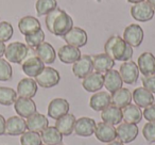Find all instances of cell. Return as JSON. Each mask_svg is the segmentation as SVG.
<instances>
[{
	"mask_svg": "<svg viewBox=\"0 0 155 145\" xmlns=\"http://www.w3.org/2000/svg\"><path fill=\"white\" fill-rule=\"evenodd\" d=\"M75 121H77V119H75L74 115L70 114V113H67L64 116L56 119L55 128L61 132L62 136H68L74 131Z\"/></svg>",
	"mask_w": 155,
	"mask_h": 145,
	"instance_id": "23",
	"label": "cell"
},
{
	"mask_svg": "<svg viewBox=\"0 0 155 145\" xmlns=\"http://www.w3.org/2000/svg\"><path fill=\"white\" fill-rule=\"evenodd\" d=\"M93 63H94V69L96 71H98V73H101V74L110 71L115 66V60H113L105 52L104 54H99L94 57Z\"/></svg>",
	"mask_w": 155,
	"mask_h": 145,
	"instance_id": "29",
	"label": "cell"
},
{
	"mask_svg": "<svg viewBox=\"0 0 155 145\" xmlns=\"http://www.w3.org/2000/svg\"><path fill=\"white\" fill-rule=\"evenodd\" d=\"M58 58H60L61 62L65 63V64H71V63L77 62L79 59L81 58V51L80 48L73 47L71 45H64L58 49Z\"/></svg>",
	"mask_w": 155,
	"mask_h": 145,
	"instance_id": "21",
	"label": "cell"
},
{
	"mask_svg": "<svg viewBox=\"0 0 155 145\" xmlns=\"http://www.w3.org/2000/svg\"><path fill=\"white\" fill-rule=\"evenodd\" d=\"M82 87L84 88L85 91L91 92V93H96L100 91L104 87V77L101 73H91L87 77L83 79Z\"/></svg>",
	"mask_w": 155,
	"mask_h": 145,
	"instance_id": "18",
	"label": "cell"
},
{
	"mask_svg": "<svg viewBox=\"0 0 155 145\" xmlns=\"http://www.w3.org/2000/svg\"><path fill=\"white\" fill-rule=\"evenodd\" d=\"M41 141L45 145H61L63 142V136L55 128V126H48L41 132Z\"/></svg>",
	"mask_w": 155,
	"mask_h": 145,
	"instance_id": "32",
	"label": "cell"
},
{
	"mask_svg": "<svg viewBox=\"0 0 155 145\" xmlns=\"http://www.w3.org/2000/svg\"><path fill=\"white\" fill-rule=\"evenodd\" d=\"M132 98L136 106H138L139 108H147V107L153 105L155 102L154 95L147 89H144L143 87L134 90L132 93Z\"/></svg>",
	"mask_w": 155,
	"mask_h": 145,
	"instance_id": "19",
	"label": "cell"
},
{
	"mask_svg": "<svg viewBox=\"0 0 155 145\" xmlns=\"http://www.w3.org/2000/svg\"><path fill=\"white\" fill-rule=\"evenodd\" d=\"M61 145H63V144H61Z\"/></svg>",
	"mask_w": 155,
	"mask_h": 145,
	"instance_id": "49",
	"label": "cell"
},
{
	"mask_svg": "<svg viewBox=\"0 0 155 145\" xmlns=\"http://www.w3.org/2000/svg\"><path fill=\"white\" fill-rule=\"evenodd\" d=\"M97 138V140H99L102 143H110L116 140L117 138V132L116 128L112 125L101 122L98 123L96 125L95 133H94Z\"/></svg>",
	"mask_w": 155,
	"mask_h": 145,
	"instance_id": "14",
	"label": "cell"
},
{
	"mask_svg": "<svg viewBox=\"0 0 155 145\" xmlns=\"http://www.w3.org/2000/svg\"><path fill=\"white\" fill-rule=\"evenodd\" d=\"M5 122L7 119H5V116L0 114V136L5 134Z\"/></svg>",
	"mask_w": 155,
	"mask_h": 145,
	"instance_id": "42",
	"label": "cell"
},
{
	"mask_svg": "<svg viewBox=\"0 0 155 145\" xmlns=\"http://www.w3.org/2000/svg\"><path fill=\"white\" fill-rule=\"evenodd\" d=\"M29 54L28 45L21 43V42H13L5 47V56L9 62L21 64Z\"/></svg>",
	"mask_w": 155,
	"mask_h": 145,
	"instance_id": "3",
	"label": "cell"
},
{
	"mask_svg": "<svg viewBox=\"0 0 155 145\" xmlns=\"http://www.w3.org/2000/svg\"><path fill=\"white\" fill-rule=\"evenodd\" d=\"M142 134L149 143H155V122H148L142 128Z\"/></svg>",
	"mask_w": 155,
	"mask_h": 145,
	"instance_id": "39",
	"label": "cell"
},
{
	"mask_svg": "<svg viewBox=\"0 0 155 145\" xmlns=\"http://www.w3.org/2000/svg\"><path fill=\"white\" fill-rule=\"evenodd\" d=\"M27 129L34 132H41L49 126V121L46 115L41 113H34L30 117L27 119Z\"/></svg>",
	"mask_w": 155,
	"mask_h": 145,
	"instance_id": "28",
	"label": "cell"
},
{
	"mask_svg": "<svg viewBox=\"0 0 155 145\" xmlns=\"http://www.w3.org/2000/svg\"><path fill=\"white\" fill-rule=\"evenodd\" d=\"M96 121L91 117L83 116L75 121L74 125V132L79 136H91L95 133L96 129Z\"/></svg>",
	"mask_w": 155,
	"mask_h": 145,
	"instance_id": "15",
	"label": "cell"
},
{
	"mask_svg": "<svg viewBox=\"0 0 155 145\" xmlns=\"http://www.w3.org/2000/svg\"><path fill=\"white\" fill-rule=\"evenodd\" d=\"M107 145H124V143H122V142H120V141H113V142H110V143H107Z\"/></svg>",
	"mask_w": 155,
	"mask_h": 145,
	"instance_id": "44",
	"label": "cell"
},
{
	"mask_svg": "<svg viewBox=\"0 0 155 145\" xmlns=\"http://www.w3.org/2000/svg\"><path fill=\"white\" fill-rule=\"evenodd\" d=\"M155 11L150 5L148 1H142V2L136 3L131 8V15L135 20L139 22H150L154 17Z\"/></svg>",
	"mask_w": 155,
	"mask_h": 145,
	"instance_id": "5",
	"label": "cell"
},
{
	"mask_svg": "<svg viewBox=\"0 0 155 145\" xmlns=\"http://www.w3.org/2000/svg\"><path fill=\"white\" fill-rule=\"evenodd\" d=\"M35 81L39 87L50 89L60 83L61 76L56 69L52 68V67H45L41 74L35 77Z\"/></svg>",
	"mask_w": 155,
	"mask_h": 145,
	"instance_id": "4",
	"label": "cell"
},
{
	"mask_svg": "<svg viewBox=\"0 0 155 145\" xmlns=\"http://www.w3.org/2000/svg\"><path fill=\"white\" fill-rule=\"evenodd\" d=\"M142 115L148 122H155V104L144 108Z\"/></svg>",
	"mask_w": 155,
	"mask_h": 145,
	"instance_id": "41",
	"label": "cell"
},
{
	"mask_svg": "<svg viewBox=\"0 0 155 145\" xmlns=\"http://www.w3.org/2000/svg\"><path fill=\"white\" fill-rule=\"evenodd\" d=\"M13 76V69L8 60L0 58V81H9Z\"/></svg>",
	"mask_w": 155,
	"mask_h": 145,
	"instance_id": "37",
	"label": "cell"
},
{
	"mask_svg": "<svg viewBox=\"0 0 155 145\" xmlns=\"http://www.w3.org/2000/svg\"><path fill=\"white\" fill-rule=\"evenodd\" d=\"M97 1H98V2H100V1H101V0H97Z\"/></svg>",
	"mask_w": 155,
	"mask_h": 145,
	"instance_id": "47",
	"label": "cell"
},
{
	"mask_svg": "<svg viewBox=\"0 0 155 145\" xmlns=\"http://www.w3.org/2000/svg\"><path fill=\"white\" fill-rule=\"evenodd\" d=\"M27 131V122L20 116H11L5 122V134L20 136Z\"/></svg>",
	"mask_w": 155,
	"mask_h": 145,
	"instance_id": "17",
	"label": "cell"
},
{
	"mask_svg": "<svg viewBox=\"0 0 155 145\" xmlns=\"http://www.w3.org/2000/svg\"><path fill=\"white\" fill-rule=\"evenodd\" d=\"M18 29H19L20 33L26 35H30L32 33H35L41 29V22L34 16H25V17L20 18L19 22H18Z\"/></svg>",
	"mask_w": 155,
	"mask_h": 145,
	"instance_id": "25",
	"label": "cell"
},
{
	"mask_svg": "<svg viewBox=\"0 0 155 145\" xmlns=\"http://www.w3.org/2000/svg\"><path fill=\"white\" fill-rule=\"evenodd\" d=\"M137 66L144 77L155 74V57L151 52H143L138 57Z\"/></svg>",
	"mask_w": 155,
	"mask_h": 145,
	"instance_id": "16",
	"label": "cell"
},
{
	"mask_svg": "<svg viewBox=\"0 0 155 145\" xmlns=\"http://www.w3.org/2000/svg\"><path fill=\"white\" fill-rule=\"evenodd\" d=\"M17 95L19 97L33 98L37 93V83L32 78H24L17 85Z\"/></svg>",
	"mask_w": 155,
	"mask_h": 145,
	"instance_id": "20",
	"label": "cell"
},
{
	"mask_svg": "<svg viewBox=\"0 0 155 145\" xmlns=\"http://www.w3.org/2000/svg\"><path fill=\"white\" fill-rule=\"evenodd\" d=\"M25 40H26V43L28 45V47L36 48L37 46H39L45 41V32L43 31V29H39L35 33H32L30 35H26Z\"/></svg>",
	"mask_w": 155,
	"mask_h": 145,
	"instance_id": "36",
	"label": "cell"
},
{
	"mask_svg": "<svg viewBox=\"0 0 155 145\" xmlns=\"http://www.w3.org/2000/svg\"><path fill=\"white\" fill-rule=\"evenodd\" d=\"M110 100H112L113 106H116V107H118V108L122 109V108H124V107H127V105L131 104L133 98H132V93L129 89H127V88H121V89L114 92V93L110 95Z\"/></svg>",
	"mask_w": 155,
	"mask_h": 145,
	"instance_id": "30",
	"label": "cell"
},
{
	"mask_svg": "<svg viewBox=\"0 0 155 145\" xmlns=\"http://www.w3.org/2000/svg\"><path fill=\"white\" fill-rule=\"evenodd\" d=\"M118 71L123 83H127V85H135L139 78V69L134 61L123 62Z\"/></svg>",
	"mask_w": 155,
	"mask_h": 145,
	"instance_id": "6",
	"label": "cell"
},
{
	"mask_svg": "<svg viewBox=\"0 0 155 145\" xmlns=\"http://www.w3.org/2000/svg\"><path fill=\"white\" fill-rule=\"evenodd\" d=\"M101 119L108 125H119L122 122V110L116 106H108L101 112Z\"/></svg>",
	"mask_w": 155,
	"mask_h": 145,
	"instance_id": "24",
	"label": "cell"
},
{
	"mask_svg": "<svg viewBox=\"0 0 155 145\" xmlns=\"http://www.w3.org/2000/svg\"><path fill=\"white\" fill-rule=\"evenodd\" d=\"M21 64H22L21 65L22 71L28 77H30V78H35L45 68V63L36 56H32L30 58H27Z\"/></svg>",
	"mask_w": 155,
	"mask_h": 145,
	"instance_id": "13",
	"label": "cell"
},
{
	"mask_svg": "<svg viewBox=\"0 0 155 145\" xmlns=\"http://www.w3.org/2000/svg\"><path fill=\"white\" fill-rule=\"evenodd\" d=\"M14 33V29L10 22H0V41L8 42L12 39Z\"/></svg>",
	"mask_w": 155,
	"mask_h": 145,
	"instance_id": "38",
	"label": "cell"
},
{
	"mask_svg": "<svg viewBox=\"0 0 155 145\" xmlns=\"http://www.w3.org/2000/svg\"><path fill=\"white\" fill-rule=\"evenodd\" d=\"M121 110H122V119L125 123L138 124L141 122L142 117H143L141 109L136 105L130 104Z\"/></svg>",
	"mask_w": 155,
	"mask_h": 145,
	"instance_id": "31",
	"label": "cell"
},
{
	"mask_svg": "<svg viewBox=\"0 0 155 145\" xmlns=\"http://www.w3.org/2000/svg\"><path fill=\"white\" fill-rule=\"evenodd\" d=\"M112 105L110 94L108 92H96L89 100V106L95 111H103Z\"/></svg>",
	"mask_w": 155,
	"mask_h": 145,
	"instance_id": "26",
	"label": "cell"
},
{
	"mask_svg": "<svg viewBox=\"0 0 155 145\" xmlns=\"http://www.w3.org/2000/svg\"><path fill=\"white\" fill-rule=\"evenodd\" d=\"M41 145H45V144H41Z\"/></svg>",
	"mask_w": 155,
	"mask_h": 145,
	"instance_id": "48",
	"label": "cell"
},
{
	"mask_svg": "<svg viewBox=\"0 0 155 145\" xmlns=\"http://www.w3.org/2000/svg\"><path fill=\"white\" fill-rule=\"evenodd\" d=\"M17 99V92L12 88L0 87V105L11 106Z\"/></svg>",
	"mask_w": 155,
	"mask_h": 145,
	"instance_id": "34",
	"label": "cell"
},
{
	"mask_svg": "<svg viewBox=\"0 0 155 145\" xmlns=\"http://www.w3.org/2000/svg\"><path fill=\"white\" fill-rule=\"evenodd\" d=\"M94 71V63L93 58L91 56H81V58L73 63L72 73L77 78L84 79L88 75H91Z\"/></svg>",
	"mask_w": 155,
	"mask_h": 145,
	"instance_id": "7",
	"label": "cell"
},
{
	"mask_svg": "<svg viewBox=\"0 0 155 145\" xmlns=\"http://www.w3.org/2000/svg\"><path fill=\"white\" fill-rule=\"evenodd\" d=\"M58 8L56 0H37L35 3L37 16H44L49 14L50 12L54 11Z\"/></svg>",
	"mask_w": 155,
	"mask_h": 145,
	"instance_id": "33",
	"label": "cell"
},
{
	"mask_svg": "<svg viewBox=\"0 0 155 145\" xmlns=\"http://www.w3.org/2000/svg\"><path fill=\"white\" fill-rule=\"evenodd\" d=\"M41 136L38 132L26 131L20 136V144L21 145H41Z\"/></svg>",
	"mask_w": 155,
	"mask_h": 145,
	"instance_id": "35",
	"label": "cell"
},
{
	"mask_svg": "<svg viewBox=\"0 0 155 145\" xmlns=\"http://www.w3.org/2000/svg\"><path fill=\"white\" fill-rule=\"evenodd\" d=\"M70 105L64 98H54L48 106V116L53 119H58L69 112Z\"/></svg>",
	"mask_w": 155,
	"mask_h": 145,
	"instance_id": "12",
	"label": "cell"
},
{
	"mask_svg": "<svg viewBox=\"0 0 155 145\" xmlns=\"http://www.w3.org/2000/svg\"><path fill=\"white\" fill-rule=\"evenodd\" d=\"M14 109L18 116L22 117V119H28L37 112L36 105L32 100V98L18 97L14 102Z\"/></svg>",
	"mask_w": 155,
	"mask_h": 145,
	"instance_id": "11",
	"label": "cell"
},
{
	"mask_svg": "<svg viewBox=\"0 0 155 145\" xmlns=\"http://www.w3.org/2000/svg\"><path fill=\"white\" fill-rule=\"evenodd\" d=\"M45 24L50 33L62 37L73 28V19L71 16L58 8L46 15Z\"/></svg>",
	"mask_w": 155,
	"mask_h": 145,
	"instance_id": "1",
	"label": "cell"
},
{
	"mask_svg": "<svg viewBox=\"0 0 155 145\" xmlns=\"http://www.w3.org/2000/svg\"><path fill=\"white\" fill-rule=\"evenodd\" d=\"M105 54L115 61H130L133 57V47L119 35H113L104 45Z\"/></svg>",
	"mask_w": 155,
	"mask_h": 145,
	"instance_id": "2",
	"label": "cell"
},
{
	"mask_svg": "<svg viewBox=\"0 0 155 145\" xmlns=\"http://www.w3.org/2000/svg\"><path fill=\"white\" fill-rule=\"evenodd\" d=\"M103 77H104V87L112 94L122 88L123 81L121 79L119 71H116V69H110V71H106L105 75H103Z\"/></svg>",
	"mask_w": 155,
	"mask_h": 145,
	"instance_id": "22",
	"label": "cell"
},
{
	"mask_svg": "<svg viewBox=\"0 0 155 145\" xmlns=\"http://www.w3.org/2000/svg\"><path fill=\"white\" fill-rule=\"evenodd\" d=\"M148 2L150 3V5L153 8V10L155 11V0H148Z\"/></svg>",
	"mask_w": 155,
	"mask_h": 145,
	"instance_id": "46",
	"label": "cell"
},
{
	"mask_svg": "<svg viewBox=\"0 0 155 145\" xmlns=\"http://www.w3.org/2000/svg\"><path fill=\"white\" fill-rule=\"evenodd\" d=\"M35 54L45 64H52L56 59V52L50 43L44 42L35 48Z\"/></svg>",
	"mask_w": 155,
	"mask_h": 145,
	"instance_id": "27",
	"label": "cell"
},
{
	"mask_svg": "<svg viewBox=\"0 0 155 145\" xmlns=\"http://www.w3.org/2000/svg\"><path fill=\"white\" fill-rule=\"evenodd\" d=\"M5 44L3 43V42H1L0 41V58L2 56H5Z\"/></svg>",
	"mask_w": 155,
	"mask_h": 145,
	"instance_id": "43",
	"label": "cell"
},
{
	"mask_svg": "<svg viewBox=\"0 0 155 145\" xmlns=\"http://www.w3.org/2000/svg\"><path fill=\"white\" fill-rule=\"evenodd\" d=\"M143 30L137 24H131L124 29L123 40L132 47H139L143 41Z\"/></svg>",
	"mask_w": 155,
	"mask_h": 145,
	"instance_id": "9",
	"label": "cell"
},
{
	"mask_svg": "<svg viewBox=\"0 0 155 145\" xmlns=\"http://www.w3.org/2000/svg\"><path fill=\"white\" fill-rule=\"evenodd\" d=\"M63 39L68 45H71L77 48L84 47L87 44V41H88L86 31L79 28V27H73L68 33H66L63 36Z\"/></svg>",
	"mask_w": 155,
	"mask_h": 145,
	"instance_id": "8",
	"label": "cell"
},
{
	"mask_svg": "<svg viewBox=\"0 0 155 145\" xmlns=\"http://www.w3.org/2000/svg\"><path fill=\"white\" fill-rule=\"evenodd\" d=\"M142 1H146V0H127V2L133 3V5H136V3L142 2Z\"/></svg>",
	"mask_w": 155,
	"mask_h": 145,
	"instance_id": "45",
	"label": "cell"
},
{
	"mask_svg": "<svg viewBox=\"0 0 155 145\" xmlns=\"http://www.w3.org/2000/svg\"><path fill=\"white\" fill-rule=\"evenodd\" d=\"M142 85L152 94H155V74L142 78Z\"/></svg>",
	"mask_w": 155,
	"mask_h": 145,
	"instance_id": "40",
	"label": "cell"
},
{
	"mask_svg": "<svg viewBox=\"0 0 155 145\" xmlns=\"http://www.w3.org/2000/svg\"><path fill=\"white\" fill-rule=\"evenodd\" d=\"M117 138L120 142L122 143H131L137 138L138 129L137 124H131V123H122L119 124V126L116 128Z\"/></svg>",
	"mask_w": 155,
	"mask_h": 145,
	"instance_id": "10",
	"label": "cell"
}]
</instances>
